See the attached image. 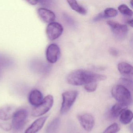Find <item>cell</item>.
<instances>
[{"instance_id":"obj_1","label":"cell","mask_w":133,"mask_h":133,"mask_svg":"<svg viewBox=\"0 0 133 133\" xmlns=\"http://www.w3.org/2000/svg\"><path fill=\"white\" fill-rule=\"evenodd\" d=\"M106 76L96 74L83 69L75 70L70 73L67 78V81L72 85H82L91 82L104 81Z\"/></svg>"},{"instance_id":"obj_2","label":"cell","mask_w":133,"mask_h":133,"mask_svg":"<svg viewBox=\"0 0 133 133\" xmlns=\"http://www.w3.org/2000/svg\"><path fill=\"white\" fill-rule=\"evenodd\" d=\"M113 97L120 103L128 106L132 103V97L130 91L122 85L114 86L111 91Z\"/></svg>"},{"instance_id":"obj_3","label":"cell","mask_w":133,"mask_h":133,"mask_svg":"<svg viewBox=\"0 0 133 133\" xmlns=\"http://www.w3.org/2000/svg\"><path fill=\"white\" fill-rule=\"evenodd\" d=\"M28 116V111L25 109H21L15 112L12 117V128L15 131H19L25 124Z\"/></svg>"},{"instance_id":"obj_4","label":"cell","mask_w":133,"mask_h":133,"mask_svg":"<svg viewBox=\"0 0 133 133\" xmlns=\"http://www.w3.org/2000/svg\"><path fill=\"white\" fill-rule=\"evenodd\" d=\"M54 98L51 95H48L43 98L39 105L32 110V115L35 117L41 116L47 113L52 107Z\"/></svg>"},{"instance_id":"obj_5","label":"cell","mask_w":133,"mask_h":133,"mask_svg":"<svg viewBox=\"0 0 133 133\" xmlns=\"http://www.w3.org/2000/svg\"><path fill=\"white\" fill-rule=\"evenodd\" d=\"M78 95V92L76 91H68L63 93V102L60 110L61 114H65L70 110L75 102Z\"/></svg>"},{"instance_id":"obj_6","label":"cell","mask_w":133,"mask_h":133,"mask_svg":"<svg viewBox=\"0 0 133 133\" xmlns=\"http://www.w3.org/2000/svg\"><path fill=\"white\" fill-rule=\"evenodd\" d=\"M107 23L110 27L115 37L119 39L126 37L128 32V28L127 25L113 21H107Z\"/></svg>"},{"instance_id":"obj_7","label":"cell","mask_w":133,"mask_h":133,"mask_svg":"<svg viewBox=\"0 0 133 133\" xmlns=\"http://www.w3.org/2000/svg\"><path fill=\"white\" fill-rule=\"evenodd\" d=\"M63 31V28L61 24L53 22L48 25L46 29V33L48 38L54 41L60 37Z\"/></svg>"},{"instance_id":"obj_8","label":"cell","mask_w":133,"mask_h":133,"mask_svg":"<svg viewBox=\"0 0 133 133\" xmlns=\"http://www.w3.org/2000/svg\"><path fill=\"white\" fill-rule=\"evenodd\" d=\"M77 118L82 127L85 130L90 131L92 130L95 125V120L91 114L88 113L79 114Z\"/></svg>"},{"instance_id":"obj_9","label":"cell","mask_w":133,"mask_h":133,"mask_svg":"<svg viewBox=\"0 0 133 133\" xmlns=\"http://www.w3.org/2000/svg\"><path fill=\"white\" fill-rule=\"evenodd\" d=\"M60 54V49L57 45L50 44L46 49V59L50 63H55L59 59Z\"/></svg>"},{"instance_id":"obj_10","label":"cell","mask_w":133,"mask_h":133,"mask_svg":"<svg viewBox=\"0 0 133 133\" xmlns=\"http://www.w3.org/2000/svg\"><path fill=\"white\" fill-rule=\"evenodd\" d=\"M14 106L11 105H6L0 107V120L8 121L13 117L17 111Z\"/></svg>"},{"instance_id":"obj_11","label":"cell","mask_w":133,"mask_h":133,"mask_svg":"<svg viewBox=\"0 0 133 133\" xmlns=\"http://www.w3.org/2000/svg\"><path fill=\"white\" fill-rule=\"evenodd\" d=\"M38 14L40 18L46 23L53 22L56 19V15L53 11L44 8H39Z\"/></svg>"},{"instance_id":"obj_12","label":"cell","mask_w":133,"mask_h":133,"mask_svg":"<svg viewBox=\"0 0 133 133\" xmlns=\"http://www.w3.org/2000/svg\"><path fill=\"white\" fill-rule=\"evenodd\" d=\"M47 118V116L38 118L26 129L24 133H37L42 128Z\"/></svg>"},{"instance_id":"obj_13","label":"cell","mask_w":133,"mask_h":133,"mask_svg":"<svg viewBox=\"0 0 133 133\" xmlns=\"http://www.w3.org/2000/svg\"><path fill=\"white\" fill-rule=\"evenodd\" d=\"M43 99L42 93L38 89L32 90L29 95V102L31 105L34 106L36 107L39 105Z\"/></svg>"},{"instance_id":"obj_14","label":"cell","mask_w":133,"mask_h":133,"mask_svg":"<svg viewBox=\"0 0 133 133\" xmlns=\"http://www.w3.org/2000/svg\"><path fill=\"white\" fill-rule=\"evenodd\" d=\"M118 70L121 74L124 76H130L133 74V67L130 64L122 62L118 64Z\"/></svg>"},{"instance_id":"obj_15","label":"cell","mask_w":133,"mask_h":133,"mask_svg":"<svg viewBox=\"0 0 133 133\" xmlns=\"http://www.w3.org/2000/svg\"><path fill=\"white\" fill-rule=\"evenodd\" d=\"M128 106L123 104V103H116L114 105L110 110V115L113 118H117L120 115L121 113L124 110L127 109Z\"/></svg>"},{"instance_id":"obj_16","label":"cell","mask_w":133,"mask_h":133,"mask_svg":"<svg viewBox=\"0 0 133 133\" xmlns=\"http://www.w3.org/2000/svg\"><path fill=\"white\" fill-rule=\"evenodd\" d=\"M133 118L132 111L129 109L124 110L120 115L119 120L123 124H127L130 123Z\"/></svg>"},{"instance_id":"obj_17","label":"cell","mask_w":133,"mask_h":133,"mask_svg":"<svg viewBox=\"0 0 133 133\" xmlns=\"http://www.w3.org/2000/svg\"><path fill=\"white\" fill-rule=\"evenodd\" d=\"M60 124V119L57 117L53 120L47 126L46 133H57Z\"/></svg>"},{"instance_id":"obj_18","label":"cell","mask_w":133,"mask_h":133,"mask_svg":"<svg viewBox=\"0 0 133 133\" xmlns=\"http://www.w3.org/2000/svg\"><path fill=\"white\" fill-rule=\"evenodd\" d=\"M67 2L71 9L78 14L83 15H85L87 14L86 9L84 7L79 5L76 1H67Z\"/></svg>"},{"instance_id":"obj_19","label":"cell","mask_w":133,"mask_h":133,"mask_svg":"<svg viewBox=\"0 0 133 133\" xmlns=\"http://www.w3.org/2000/svg\"><path fill=\"white\" fill-rule=\"evenodd\" d=\"M118 10L122 14L128 17H131L133 16V11L127 5L124 4L120 5L118 8Z\"/></svg>"},{"instance_id":"obj_20","label":"cell","mask_w":133,"mask_h":133,"mask_svg":"<svg viewBox=\"0 0 133 133\" xmlns=\"http://www.w3.org/2000/svg\"><path fill=\"white\" fill-rule=\"evenodd\" d=\"M103 14L106 18L114 17L118 14V11L114 8H107L105 10Z\"/></svg>"},{"instance_id":"obj_21","label":"cell","mask_w":133,"mask_h":133,"mask_svg":"<svg viewBox=\"0 0 133 133\" xmlns=\"http://www.w3.org/2000/svg\"><path fill=\"white\" fill-rule=\"evenodd\" d=\"M119 130L120 128L118 124L114 123L109 126L103 133H117Z\"/></svg>"},{"instance_id":"obj_22","label":"cell","mask_w":133,"mask_h":133,"mask_svg":"<svg viewBox=\"0 0 133 133\" xmlns=\"http://www.w3.org/2000/svg\"><path fill=\"white\" fill-rule=\"evenodd\" d=\"M120 84L123 85L124 87L129 89L132 90V81L128 78H122L120 80Z\"/></svg>"},{"instance_id":"obj_23","label":"cell","mask_w":133,"mask_h":133,"mask_svg":"<svg viewBox=\"0 0 133 133\" xmlns=\"http://www.w3.org/2000/svg\"><path fill=\"white\" fill-rule=\"evenodd\" d=\"M97 87V84L96 82H91L85 85L84 88L85 90L88 92H92L96 90Z\"/></svg>"},{"instance_id":"obj_24","label":"cell","mask_w":133,"mask_h":133,"mask_svg":"<svg viewBox=\"0 0 133 133\" xmlns=\"http://www.w3.org/2000/svg\"><path fill=\"white\" fill-rule=\"evenodd\" d=\"M0 127L4 130L8 131L11 130V129L12 128V126H11V124L6 123H1Z\"/></svg>"},{"instance_id":"obj_25","label":"cell","mask_w":133,"mask_h":133,"mask_svg":"<svg viewBox=\"0 0 133 133\" xmlns=\"http://www.w3.org/2000/svg\"><path fill=\"white\" fill-rule=\"evenodd\" d=\"M103 18H106L104 15L103 13H101L98 14L97 16L95 17L93 21L95 22L98 21Z\"/></svg>"},{"instance_id":"obj_26","label":"cell","mask_w":133,"mask_h":133,"mask_svg":"<svg viewBox=\"0 0 133 133\" xmlns=\"http://www.w3.org/2000/svg\"><path fill=\"white\" fill-rule=\"evenodd\" d=\"M110 53L113 56H118V54H119L118 51L114 49H111L110 50Z\"/></svg>"},{"instance_id":"obj_27","label":"cell","mask_w":133,"mask_h":133,"mask_svg":"<svg viewBox=\"0 0 133 133\" xmlns=\"http://www.w3.org/2000/svg\"><path fill=\"white\" fill-rule=\"evenodd\" d=\"M28 2L32 5H35L38 3L39 1H28Z\"/></svg>"},{"instance_id":"obj_28","label":"cell","mask_w":133,"mask_h":133,"mask_svg":"<svg viewBox=\"0 0 133 133\" xmlns=\"http://www.w3.org/2000/svg\"><path fill=\"white\" fill-rule=\"evenodd\" d=\"M127 24H128L129 25H130L131 27H132V28L133 27V21L132 19L128 20V21L127 22Z\"/></svg>"},{"instance_id":"obj_29","label":"cell","mask_w":133,"mask_h":133,"mask_svg":"<svg viewBox=\"0 0 133 133\" xmlns=\"http://www.w3.org/2000/svg\"><path fill=\"white\" fill-rule=\"evenodd\" d=\"M132 2H133L132 1H130V3L131 5V7L133 6V5H132L133 3H132Z\"/></svg>"},{"instance_id":"obj_30","label":"cell","mask_w":133,"mask_h":133,"mask_svg":"<svg viewBox=\"0 0 133 133\" xmlns=\"http://www.w3.org/2000/svg\"><path fill=\"white\" fill-rule=\"evenodd\" d=\"M1 71L0 70V76H1Z\"/></svg>"}]
</instances>
